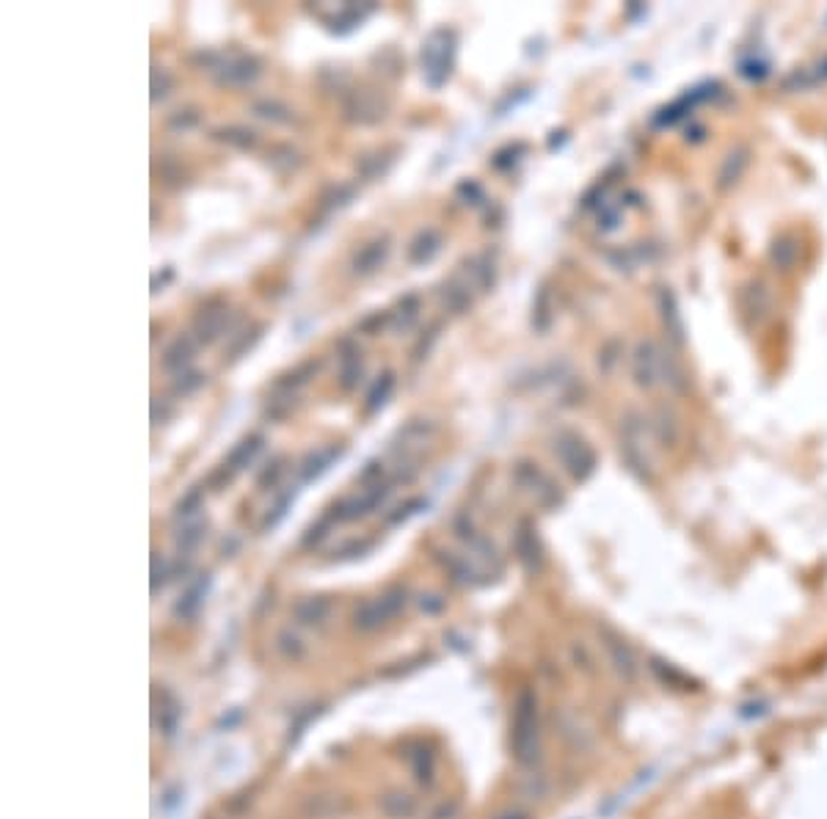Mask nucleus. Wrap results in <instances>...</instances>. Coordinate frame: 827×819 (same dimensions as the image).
I'll return each instance as SVG.
<instances>
[{
    "mask_svg": "<svg viewBox=\"0 0 827 819\" xmlns=\"http://www.w3.org/2000/svg\"><path fill=\"white\" fill-rule=\"evenodd\" d=\"M254 113L262 116V119H268V122H276V124L295 122L292 111L284 102H276V100H260V102H254Z\"/></svg>",
    "mask_w": 827,
    "mask_h": 819,
    "instance_id": "nucleus-21",
    "label": "nucleus"
},
{
    "mask_svg": "<svg viewBox=\"0 0 827 819\" xmlns=\"http://www.w3.org/2000/svg\"><path fill=\"white\" fill-rule=\"evenodd\" d=\"M389 251H392V246H389V235H381V238H376V240H370V243H365L356 254H354V260H351V271L356 273V276H370V273H376L387 260H389Z\"/></svg>",
    "mask_w": 827,
    "mask_h": 819,
    "instance_id": "nucleus-8",
    "label": "nucleus"
},
{
    "mask_svg": "<svg viewBox=\"0 0 827 819\" xmlns=\"http://www.w3.org/2000/svg\"><path fill=\"white\" fill-rule=\"evenodd\" d=\"M345 113L359 124H376L387 116V102L376 91H354L345 100Z\"/></svg>",
    "mask_w": 827,
    "mask_h": 819,
    "instance_id": "nucleus-7",
    "label": "nucleus"
},
{
    "mask_svg": "<svg viewBox=\"0 0 827 819\" xmlns=\"http://www.w3.org/2000/svg\"><path fill=\"white\" fill-rule=\"evenodd\" d=\"M260 332H262V325H257V329H251V332H243V335H238V340H235V346L229 348V362H235V359H240V354L246 351V348H251L257 340H260Z\"/></svg>",
    "mask_w": 827,
    "mask_h": 819,
    "instance_id": "nucleus-26",
    "label": "nucleus"
},
{
    "mask_svg": "<svg viewBox=\"0 0 827 819\" xmlns=\"http://www.w3.org/2000/svg\"><path fill=\"white\" fill-rule=\"evenodd\" d=\"M262 444H265V439L260 436V433H251V436H246L243 441H238L235 447H232V452L227 455V461H224V466H221V472L232 480L240 469H246V466H251L254 461H257V455L262 452Z\"/></svg>",
    "mask_w": 827,
    "mask_h": 819,
    "instance_id": "nucleus-11",
    "label": "nucleus"
},
{
    "mask_svg": "<svg viewBox=\"0 0 827 819\" xmlns=\"http://www.w3.org/2000/svg\"><path fill=\"white\" fill-rule=\"evenodd\" d=\"M165 417H169V409H163L160 411V403H157V398L152 400V425H160Z\"/></svg>",
    "mask_w": 827,
    "mask_h": 819,
    "instance_id": "nucleus-31",
    "label": "nucleus"
},
{
    "mask_svg": "<svg viewBox=\"0 0 827 819\" xmlns=\"http://www.w3.org/2000/svg\"><path fill=\"white\" fill-rule=\"evenodd\" d=\"M320 370V362H303V365H298L295 370H290V373H284L281 378H276V389H298V387H303L309 378H314V373Z\"/></svg>",
    "mask_w": 827,
    "mask_h": 819,
    "instance_id": "nucleus-20",
    "label": "nucleus"
},
{
    "mask_svg": "<svg viewBox=\"0 0 827 819\" xmlns=\"http://www.w3.org/2000/svg\"><path fill=\"white\" fill-rule=\"evenodd\" d=\"M194 354H196V337H191V335H180V337H175L172 340V346L163 351V370H169V373H186L188 367H191V362H194Z\"/></svg>",
    "mask_w": 827,
    "mask_h": 819,
    "instance_id": "nucleus-12",
    "label": "nucleus"
},
{
    "mask_svg": "<svg viewBox=\"0 0 827 819\" xmlns=\"http://www.w3.org/2000/svg\"><path fill=\"white\" fill-rule=\"evenodd\" d=\"M207 381V376L205 373H180V378L175 381V392L177 395H191V392H196L202 384Z\"/></svg>",
    "mask_w": 827,
    "mask_h": 819,
    "instance_id": "nucleus-25",
    "label": "nucleus"
},
{
    "mask_svg": "<svg viewBox=\"0 0 827 819\" xmlns=\"http://www.w3.org/2000/svg\"><path fill=\"white\" fill-rule=\"evenodd\" d=\"M533 729H535V701L530 696H522L519 715H516V748L522 756H527L535 742Z\"/></svg>",
    "mask_w": 827,
    "mask_h": 819,
    "instance_id": "nucleus-15",
    "label": "nucleus"
},
{
    "mask_svg": "<svg viewBox=\"0 0 827 819\" xmlns=\"http://www.w3.org/2000/svg\"><path fill=\"white\" fill-rule=\"evenodd\" d=\"M455 31L436 28L422 42V72L430 89H441L455 67Z\"/></svg>",
    "mask_w": 827,
    "mask_h": 819,
    "instance_id": "nucleus-2",
    "label": "nucleus"
},
{
    "mask_svg": "<svg viewBox=\"0 0 827 819\" xmlns=\"http://www.w3.org/2000/svg\"><path fill=\"white\" fill-rule=\"evenodd\" d=\"M199 503H202V488H191L188 495H186V500H180V505H177V514H194L191 508H199Z\"/></svg>",
    "mask_w": 827,
    "mask_h": 819,
    "instance_id": "nucleus-30",
    "label": "nucleus"
},
{
    "mask_svg": "<svg viewBox=\"0 0 827 819\" xmlns=\"http://www.w3.org/2000/svg\"><path fill=\"white\" fill-rule=\"evenodd\" d=\"M441 246H444L441 232L433 229V227H425V229H419V232L411 238V243H408V249H406V260H408L411 265H428V262L441 251Z\"/></svg>",
    "mask_w": 827,
    "mask_h": 819,
    "instance_id": "nucleus-10",
    "label": "nucleus"
},
{
    "mask_svg": "<svg viewBox=\"0 0 827 819\" xmlns=\"http://www.w3.org/2000/svg\"><path fill=\"white\" fill-rule=\"evenodd\" d=\"M419 317V298L417 295H406L398 306V312H392V329L395 332H408L411 325Z\"/></svg>",
    "mask_w": 827,
    "mask_h": 819,
    "instance_id": "nucleus-19",
    "label": "nucleus"
},
{
    "mask_svg": "<svg viewBox=\"0 0 827 819\" xmlns=\"http://www.w3.org/2000/svg\"><path fill=\"white\" fill-rule=\"evenodd\" d=\"M772 260L780 265V268H791L794 260H797V246L789 240V238H780L772 249Z\"/></svg>",
    "mask_w": 827,
    "mask_h": 819,
    "instance_id": "nucleus-24",
    "label": "nucleus"
},
{
    "mask_svg": "<svg viewBox=\"0 0 827 819\" xmlns=\"http://www.w3.org/2000/svg\"><path fill=\"white\" fill-rule=\"evenodd\" d=\"M279 474H281V458H273L270 463H265V472L257 477V483H260V485H268V483L273 485V483L279 480Z\"/></svg>",
    "mask_w": 827,
    "mask_h": 819,
    "instance_id": "nucleus-29",
    "label": "nucleus"
},
{
    "mask_svg": "<svg viewBox=\"0 0 827 819\" xmlns=\"http://www.w3.org/2000/svg\"><path fill=\"white\" fill-rule=\"evenodd\" d=\"M213 138L227 144V146H235V149H251L257 144V133L249 130V127H240V124L218 127V130H213Z\"/></svg>",
    "mask_w": 827,
    "mask_h": 819,
    "instance_id": "nucleus-16",
    "label": "nucleus"
},
{
    "mask_svg": "<svg viewBox=\"0 0 827 819\" xmlns=\"http://www.w3.org/2000/svg\"><path fill=\"white\" fill-rule=\"evenodd\" d=\"M555 455L574 480H588L596 469V452L577 431H560L555 436Z\"/></svg>",
    "mask_w": 827,
    "mask_h": 819,
    "instance_id": "nucleus-3",
    "label": "nucleus"
},
{
    "mask_svg": "<svg viewBox=\"0 0 827 819\" xmlns=\"http://www.w3.org/2000/svg\"><path fill=\"white\" fill-rule=\"evenodd\" d=\"M387 323H392V312H373V314H367L362 323H359V332H365V335H376L381 325H387Z\"/></svg>",
    "mask_w": 827,
    "mask_h": 819,
    "instance_id": "nucleus-27",
    "label": "nucleus"
},
{
    "mask_svg": "<svg viewBox=\"0 0 827 819\" xmlns=\"http://www.w3.org/2000/svg\"><path fill=\"white\" fill-rule=\"evenodd\" d=\"M362 351L354 346V340L340 343V387L343 392H354L362 381Z\"/></svg>",
    "mask_w": 827,
    "mask_h": 819,
    "instance_id": "nucleus-13",
    "label": "nucleus"
},
{
    "mask_svg": "<svg viewBox=\"0 0 827 819\" xmlns=\"http://www.w3.org/2000/svg\"><path fill=\"white\" fill-rule=\"evenodd\" d=\"M631 378L640 389L668 387L673 392H684L687 376L679 359L656 340H640L631 354Z\"/></svg>",
    "mask_w": 827,
    "mask_h": 819,
    "instance_id": "nucleus-1",
    "label": "nucleus"
},
{
    "mask_svg": "<svg viewBox=\"0 0 827 819\" xmlns=\"http://www.w3.org/2000/svg\"><path fill=\"white\" fill-rule=\"evenodd\" d=\"M648 420L637 417V414H629L623 420V455H626V463L640 472L642 477L651 474V466H653V450L651 444H642V439H648Z\"/></svg>",
    "mask_w": 827,
    "mask_h": 819,
    "instance_id": "nucleus-4",
    "label": "nucleus"
},
{
    "mask_svg": "<svg viewBox=\"0 0 827 819\" xmlns=\"http://www.w3.org/2000/svg\"><path fill=\"white\" fill-rule=\"evenodd\" d=\"M199 124V113L194 111V108H186V111H177V113H172L169 116V130H175V133H188V130H194Z\"/></svg>",
    "mask_w": 827,
    "mask_h": 819,
    "instance_id": "nucleus-23",
    "label": "nucleus"
},
{
    "mask_svg": "<svg viewBox=\"0 0 827 819\" xmlns=\"http://www.w3.org/2000/svg\"><path fill=\"white\" fill-rule=\"evenodd\" d=\"M172 91V75L165 67H152V102L165 100Z\"/></svg>",
    "mask_w": 827,
    "mask_h": 819,
    "instance_id": "nucleus-22",
    "label": "nucleus"
},
{
    "mask_svg": "<svg viewBox=\"0 0 827 819\" xmlns=\"http://www.w3.org/2000/svg\"><path fill=\"white\" fill-rule=\"evenodd\" d=\"M745 166H747V149H734V152H728L726 160H723V169H720V188L734 186V183L742 177Z\"/></svg>",
    "mask_w": 827,
    "mask_h": 819,
    "instance_id": "nucleus-18",
    "label": "nucleus"
},
{
    "mask_svg": "<svg viewBox=\"0 0 827 819\" xmlns=\"http://www.w3.org/2000/svg\"><path fill=\"white\" fill-rule=\"evenodd\" d=\"M351 199H354V188H348V186H340V188H334V191H331V194H328V197L323 199V202H325L323 207H325V210H334V207H345V205H348Z\"/></svg>",
    "mask_w": 827,
    "mask_h": 819,
    "instance_id": "nucleus-28",
    "label": "nucleus"
},
{
    "mask_svg": "<svg viewBox=\"0 0 827 819\" xmlns=\"http://www.w3.org/2000/svg\"><path fill=\"white\" fill-rule=\"evenodd\" d=\"M392 389H395V373H381L378 376V381L370 387V392H367V403H365V411L367 414H376V411H381L384 406H387V400H389V395H392Z\"/></svg>",
    "mask_w": 827,
    "mask_h": 819,
    "instance_id": "nucleus-17",
    "label": "nucleus"
},
{
    "mask_svg": "<svg viewBox=\"0 0 827 819\" xmlns=\"http://www.w3.org/2000/svg\"><path fill=\"white\" fill-rule=\"evenodd\" d=\"M260 75H262V64L254 56L221 58V64L216 67V83L227 86V89H246V86L257 83Z\"/></svg>",
    "mask_w": 827,
    "mask_h": 819,
    "instance_id": "nucleus-5",
    "label": "nucleus"
},
{
    "mask_svg": "<svg viewBox=\"0 0 827 819\" xmlns=\"http://www.w3.org/2000/svg\"><path fill=\"white\" fill-rule=\"evenodd\" d=\"M516 480L530 491V495H535V500L538 503H544V505H549V503H555L557 500V488H555V483L541 472V469H535L533 463H519L516 466Z\"/></svg>",
    "mask_w": 827,
    "mask_h": 819,
    "instance_id": "nucleus-9",
    "label": "nucleus"
},
{
    "mask_svg": "<svg viewBox=\"0 0 827 819\" xmlns=\"http://www.w3.org/2000/svg\"><path fill=\"white\" fill-rule=\"evenodd\" d=\"M343 455V447H323V450H309L306 455H303V461L298 463V474H301V480H314V477H320L331 463H334L337 458Z\"/></svg>",
    "mask_w": 827,
    "mask_h": 819,
    "instance_id": "nucleus-14",
    "label": "nucleus"
},
{
    "mask_svg": "<svg viewBox=\"0 0 827 819\" xmlns=\"http://www.w3.org/2000/svg\"><path fill=\"white\" fill-rule=\"evenodd\" d=\"M229 306L227 303H207L205 309H199L196 320H194V337L202 346H213L227 329H229Z\"/></svg>",
    "mask_w": 827,
    "mask_h": 819,
    "instance_id": "nucleus-6",
    "label": "nucleus"
}]
</instances>
